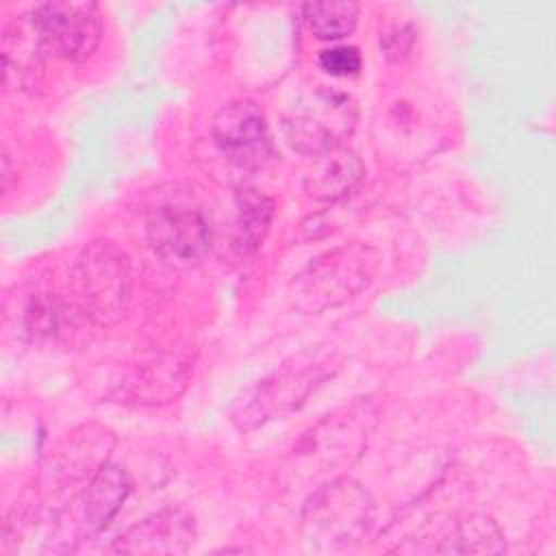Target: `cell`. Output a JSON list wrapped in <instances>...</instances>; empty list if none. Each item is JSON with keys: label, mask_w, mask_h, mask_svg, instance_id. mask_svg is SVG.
Returning <instances> with one entry per match:
<instances>
[{"label": "cell", "mask_w": 556, "mask_h": 556, "mask_svg": "<svg viewBox=\"0 0 556 556\" xmlns=\"http://www.w3.org/2000/svg\"><path fill=\"white\" fill-rule=\"evenodd\" d=\"M67 308L54 293H37L24 308V332L30 341L43 343L63 332Z\"/></svg>", "instance_id": "obj_19"}, {"label": "cell", "mask_w": 556, "mask_h": 556, "mask_svg": "<svg viewBox=\"0 0 556 556\" xmlns=\"http://www.w3.org/2000/svg\"><path fill=\"white\" fill-rule=\"evenodd\" d=\"M195 521L180 508L154 513L124 530L115 543L117 554H185L195 541Z\"/></svg>", "instance_id": "obj_12"}, {"label": "cell", "mask_w": 556, "mask_h": 556, "mask_svg": "<svg viewBox=\"0 0 556 556\" xmlns=\"http://www.w3.org/2000/svg\"><path fill=\"white\" fill-rule=\"evenodd\" d=\"M317 63L326 74L343 78V76H354L361 72L363 56H361L358 48H354V46H330L319 52Z\"/></svg>", "instance_id": "obj_20"}, {"label": "cell", "mask_w": 556, "mask_h": 556, "mask_svg": "<svg viewBox=\"0 0 556 556\" xmlns=\"http://www.w3.org/2000/svg\"><path fill=\"white\" fill-rule=\"evenodd\" d=\"M302 13L315 39L339 41L356 28L361 4L352 0H315L306 2Z\"/></svg>", "instance_id": "obj_18"}, {"label": "cell", "mask_w": 556, "mask_h": 556, "mask_svg": "<svg viewBox=\"0 0 556 556\" xmlns=\"http://www.w3.org/2000/svg\"><path fill=\"white\" fill-rule=\"evenodd\" d=\"M43 52L46 48L33 26L30 13L7 24L2 33V87L7 91L35 87Z\"/></svg>", "instance_id": "obj_15"}, {"label": "cell", "mask_w": 556, "mask_h": 556, "mask_svg": "<svg viewBox=\"0 0 556 556\" xmlns=\"http://www.w3.org/2000/svg\"><path fill=\"white\" fill-rule=\"evenodd\" d=\"M274 200L252 187L237 191V235L235 245L241 254L256 252L271 226Z\"/></svg>", "instance_id": "obj_17"}, {"label": "cell", "mask_w": 556, "mask_h": 556, "mask_svg": "<svg viewBox=\"0 0 556 556\" xmlns=\"http://www.w3.org/2000/svg\"><path fill=\"white\" fill-rule=\"evenodd\" d=\"M113 443V432L93 424L67 432V437L50 458V480L59 484L89 480L100 467L109 463V452Z\"/></svg>", "instance_id": "obj_13"}, {"label": "cell", "mask_w": 556, "mask_h": 556, "mask_svg": "<svg viewBox=\"0 0 556 556\" xmlns=\"http://www.w3.org/2000/svg\"><path fill=\"white\" fill-rule=\"evenodd\" d=\"M193 358L172 352L137 365L111 393L113 402L132 406H163L176 400L189 384Z\"/></svg>", "instance_id": "obj_10"}, {"label": "cell", "mask_w": 556, "mask_h": 556, "mask_svg": "<svg viewBox=\"0 0 556 556\" xmlns=\"http://www.w3.org/2000/svg\"><path fill=\"white\" fill-rule=\"evenodd\" d=\"M341 363L343 356L330 345H311L291 354L237 400L232 424L250 432L300 410L319 387L337 376Z\"/></svg>", "instance_id": "obj_1"}, {"label": "cell", "mask_w": 556, "mask_h": 556, "mask_svg": "<svg viewBox=\"0 0 556 556\" xmlns=\"http://www.w3.org/2000/svg\"><path fill=\"white\" fill-rule=\"evenodd\" d=\"M413 43H415V28L408 26V24H402V26H395L393 30H389L382 37L380 48L384 50L387 59L400 61V59H404L410 52Z\"/></svg>", "instance_id": "obj_21"}, {"label": "cell", "mask_w": 556, "mask_h": 556, "mask_svg": "<svg viewBox=\"0 0 556 556\" xmlns=\"http://www.w3.org/2000/svg\"><path fill=\"white\" fill-rule=\"evenodd\" d=\"M211 137L219 152L243 169L261 167L274 156L265 113L248 98L232 100L215 113Z\"/></svg>", "instance_id": "obj_9"}, {"label": "cell", "mask_w": 556, "mask_h": 556, "mask_svg": "<svg viewBox=\"0 0 556 556\" xmlns=\"http://www.w3.org/2000/svg\"><path fill=\"white\" fill-rule=\"evenodd\" d=\"M28 13L46 52L59 59L85 61L100 46L102 17L93 2L52 0Z\"/></svg>", "instance_id": "obj_7"}, {"label": "cell", "mask_w": 556, "mask_h": 556, "mask_svg": "<svg viewBox=\"0 0 556 556\" xmlns=\"http://www.w3.org/2000/svg\"><path fill=\"white\" fill-rule=\"evenodd\" d=\"M365 180V163L350 148H334L315 156L304 178V191L313 202L334 204L350 198Z\"/></svg>", "instance_id": "obj_14"}, {"label": "cell", "mask_w": 556, "mask_h": 556, "mask_svg": "<svg viewBox=\"0 0 556 556\" xmlns=\"http://www.w3.org/2000/svg\"><path fill=\"white\" fill-rule=\"evenodd\" d=\"M11 174H13V167H11V156H9V152L4 150V152H2V167H0L2 191H9V185H11Z\"/></svg>", "instance_id": "obj_22"}, {"label": "cell", "mask_w": 556, "mask_h": 556, "mask_svg": "<svg viewBox=\"0 0 556 556\" xmlns=\"http://www.w3.org/2000/svg\"><path fill=\"white\" fill-rule=\"evenodd\" d=\"M374 421L376 410L363 400L328 413L293 447L291 471L300 478H339L334 471L350 467L363 454Z\"/></svg>", "instance_id": "obj_3"}, {"label": "cell", "mask_w": 556, "mask_h": 556, "mask_svg": "<svg viewBox=\"0 0 556 556\" xmlns=\"http://www.w3.org/2000/svg\"><path fill=\"white\" fill-rule=\"evenodd\" d=\"M130 478L124 467L106 463L100 467L89 480L87 486L72 500V508L67 513L74 515L72 530L80 536L102 532L130 493Z\"/></svg>", "instance_id": "obj_11"}, {"label": "cell", "mask_w": 556, "mask_h": 556, "mask_svg": "<svg viewBox=\"0 0 556 556\" xmlns=\"http://www.w3.org/2000/svg\"><path fill=\"white\" fill-rule=\"evenodd\" d=\"M380 265L376 248L352 241L313 258L291 282L293 304L304 313H324L365 291Z\"/></svg>", "instance_id": "obj_2"}, {"label": "cell", "mask_w": 556, "mask_h": 556, "mask_svg": "<svg viewBox=\"0 0 556 556\" xmlns=\"http://www.w3.org/2000/svg\"><path fill=\"white\" fill-rule=\"evenodd\" d=\"M152 250L172 265H191L211 248V224L202 208L185 202L156 206L146 224Z\"/></svg>", "instance_id": "obj_8"}, {"label": "cell", "mask_w": 556, "mask_h": 556, "mask_svg": "<svg viewBox=\"0 0 556 556\" xmlns=\"http://www.w3.org/2000/svg\"><path fill=\"white\" fill-rule=\"evenodd\" d=\"M434 552L441 554H502L506 552L504 532L486 515H469L439 539Z\"/></svg>", "instance_id": "obj_16"}, {"label": "cell", "mask_w": 556, "mask_h": 556, "mask_svg": "<svg viewBox=\"0 0 556 556\" xmlns=\"http://www.w3.org/2000/svg\"><path fill=\"white\" fill-rule=\"evenodd\" d=\"M83 315L102 328L115 326L132 298V267L124 250L109 239L89 241L74 267Z\"/></svg>", "instance_id": "obj_5"}, {"label": "cell", "mask_w": 556, "mask_h": 556, "mask_svg": "<svg viewBox=\"0 0 556 556\" xmlns=\"http://www.w3.org/2000/svg\"><path fill=\"white\" fill-rule=\"evenodd\" d=\"M374 502L352 478L339 476L321 482L302 508L306 541L321 552H337L358 543L371 528Z\"/></svg>", "instance_id": "obj_4"}, {"label": "cell", "mask_w": 556, "mask_h": 556, "mask_svg": "<svg viewBox=\"0 0 556 556\" xmlns=\"http://www.w3.org/2000/svg\"><path fill=\"white\" fill-rule=\"evenodd\" d=\"M356 122L358 109L350 96L317 89L287 115L282 130L293 150L319 156L341 148L354 132Z\"/></svg>", "instance_id": "obj_6"}]
</instances>
